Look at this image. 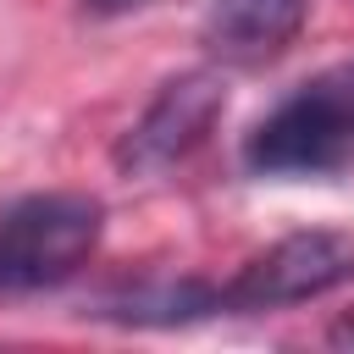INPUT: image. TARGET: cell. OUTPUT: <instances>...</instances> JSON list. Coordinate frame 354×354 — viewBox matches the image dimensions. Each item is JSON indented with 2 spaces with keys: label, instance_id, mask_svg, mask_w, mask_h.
<instances>
[{
  "label": "cell",
  "instance_id": "obj_6",
  "mask_svg": "<svg viewBox=\"0 0 354 354\" xmlns=\"http://www.w3.org/2000/svg\"><path fill=\"white\" fill-rule=\"evenodd\" d=\"M88 315L116 321V326H188V321L221 315V282H199V277L138 282V288H122V293L100 299Z\"/></svg>",
  "mask_w": 354,
  "mask_h": 354
},
{
  "label": "cell",
  "instance_id": "obj_7",
  "mask_svg": "<svg viewBox=\"0 0 354 354\" xmlns=\"http://www.w3.org/2000/svg\"><path fill=\"white\" fill-rule=\"evenodd\" d=\"M83 6H94V11L116 17V11H138V6H149V0H83Z\"/></svg>",
  "mask_w": 354,
  "mask_h": 354
},
{
  "label": "cell",
  "instance_id": "obj_2",
  "mask_svg": "<svg viewBox=\"0 0 354 354\" xmlns=\"http://www.w3.org/2000/svg\"><path fill=\"white\" fill-rule=\"evenodd\" d=\"M105 232L94 194H22L0 205V299L44 293L88 266Z\"/></svg>",
  "mask_w": 354,
  "mask_h": 354
},
{
  "label": "cell",
  "instance_id": "obj_3",
  "mask_svg": "<svg viewBox=\"0 0 354 354\" xmlns=\"http://www.w3.org/2000/svg\"><path fill=\"white\" fill-rule=\"evenodd\" d=\"M343 282H354V238L348 232H293V238H277L266 254L243 260L238 277L221 282V315L304 304Z\"/></svg>",
  "mask_w": 354,
  "mask_h": 354
},
{
  "label": "cell",
  "instance_id": "obj_5",
  "mask_svg": "<svg viewBox=\"0 0 354 354\" xmlns=\"http://www.w3.org/2000/svg\"><path fill=\"white\" fill-rule=\"evenodd\" d=\"M304 11H310V0H210L205 44L232 66H260L299 39Z\"/></svg>",
  "mask_w": 354,
  "mask_h": 354
},
{
  "label": "cell",
  "instance_id": "obj_4",
  "mask_svg": "<svg viewBox=\"0 0 354 354\" xmlns=\"http://www.w3.org/2000/svg\"><path fill=\"white\" fill-rule=\"evenodd\" d=\"M221 111H227V83H221L216 72L199 66V72L171 77V83L144 105V116L122 133L116 166L133 171V177H149V171H166V166L188 160V155L210 138V127L221 122Z\"/></svg>",
  "mask_w": 354,
  "mask_h": 354
},
{
  "label": "cell",
  "instance_id": "obj_8",
  "mask_svg": "<svg viewBox=\"0 0 354 354\" xmlns=\"http://www.w3.org/2000/svg\"><path fill=\"white\" fill-rule=\"evenodd\" d=\"M332 343H343V348H354V315H348V321H337V326H332Z\"/></svg>",
  "mask_w": 354,
  "mask_h": 354
},
{
  "label": "cell",
  "instance_id": "obj_1",
  "mask_svg": "<svg viewBox=\"0 0 354 354\" xmlns=\"http://www.w3.org/2000/svg\"><path fill=\"white\" fill-rule=\"evenodd\" d=\"M348 160H354V66L310 77L243 138V166L260 177H332Z\"/></svg>",
  "mask_w": 354,
  "mask_h": 354
}]
</instances>
